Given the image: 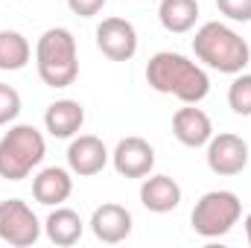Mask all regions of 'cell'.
<instances>
[{"label": "cell", "instance_id": "30bf717a", "mask_svg": "<svg viewBox=\"0 0 251 248\" xmlns=\"http://www.w3.org/2000/svg\"><path fill=\"white\" fill-rule=\"evenodd\" d=\"M111 164H114L117 175H123V178H146L155 170V149L149 140L128 134V137L117 140V146L111 152Z\"/></svg>", "mask_w": 251, "mask_h": 248}, {"label": "cell", "instance_id": "44dd1931", "mask_svg": "<svg viewBox=\"0 0 251 248\" xmlns=\"http://www.w3.org/2000/svg\"><path fill=\"white\" fill-rule=\"evenodd\" d=\"M216 9L234 24H251V0H216Z\"/></svg>", "mask_w": 251, "mask_h": 248}, {"label": "cell", "instance_id": "4fadbf2b", "mask_svg": "<svg viewBox=\"0 0 251 248\" xmlns=\"http://www.w3.org/2000/svg\"><path fill=\"white\" fill-rule=\"evenodd\" d=\"M181 184L173 175H146L140 184V204L149 213H170L181 204Z\"/></svg>", "mask_w": 251, "mask_h": 248}, {"label": "cell", "instance_id": "52a82bcc", "mask_svg": "<svg viewBox=\"0 0 251 248\" xmlns=\"http://www.w3.org/2000/svg\"><path fill=\"white\" fill-rule=\"evenodd\" d=\"M207 170L222 178H234L249 167V143L234 131H219L207 140Z\"/></svg>", "mask_w": 251, "mask_h": 248}, {"label": "cell", "instance_id": "7c38bea8", "mask_svg": "<svg viewBox=\"0 0 251 248\" xmlns=\"http://www.w3.org/2000/svg\"><path fill=\"white\" fill-rule=\"evenodd\" d=\"M173 134H176V140L181 146L199 149V146H207V140L213 137V123H210L207 111H201V108L184 102L173 114Z\"/></svg>", "mask_w": 251, "mask_h": 248}, {"label": "cell", "instance_id": "603a6c76", "mask_svg": "<svg viewBox=\"0 0 251 248\" xmlns=\"http://www.w3.org/2000/svg\"><path fill=\"white\" fill-rule=\"evenodd\" d=\"M243 225H246V237H249V246H251V213L246 216V222H243Z\"/></svg>", "mask_w": 251, "mask_h": 248}, {"label": "cell", "instance_id": "8992f818", "mask_svg": "<svg viewBox=\"0 0 251 248\" xmlns=\"http://www.w3.org/2000/svg\"><path fill=\"white\" fill-rule=\"evenodd\" d=\"M41 222L24 198L0 201V240L12 248H29L41 240Z\"/></svg>", "mask_w": 251, "mask_h": 248}, {"label": "cell", "instance_id": "7402d4cb", "mask_svg": "<svg viewBox=\"0 0 251 248\" xmlns=\"http://www.w3.org/2000/svg\"><path fill=\"white\" fill-rule=\"evenodd\" d=\"M105 3L108 0H67V9L79 18H94L105 9Z\"/></svg>", "mask_w": 251, "mask_h": 248}, {"label": "cell", "instance_id": "2e32d148", "mask_svg": "<svg viewBox=\"0 0 251 248\" xmlns=\"http://www.w3.org/2000/svg\"><path fill=\"white\" fill-rule=\"evenodd\" d=\"M44 234H47V240L53 243V246H76L79 240H82V234H85V222H82V216L76 213V210H70V207H53L50 210V216L44 219Z\"/></svg>", "mask_w": 251, "mask_h": 248}, {"label": "cell", "instance_id": "e0dca14e", "mask_svg": "<svg viewBox=\"0 0 251 248\" xmlns=\"http://www.w3.org/2000/svg\"><path fill=\"white\" fill-rule=\"evenodd\" d=\"M158 21L167 32L184 35L199 21V0H161L158 3Z\"/></svg>", "mask_w": 251, "mask_h": 248}, {"label": "cell", "instance_id": "5b68a950", "mask_svg": "<svg viewBox=\"0 0 251 248\" xmlns=\"http://www.w3.org/2000/svg\"><path fill=\"white\" fill-rule=\"evenodd\" d=\"M243 216V201L234 190H210L204 193L193 213H190V228L204 237V240H216L225 237Z\"/></svg>", "mask_w": 251, "mask_h": 248}, {"label": "cell", "instance_id": "8fae6325", "mask_svg": "<svg viewBox=\"0 0 251 248\" xmlns=\"http://www.w3.org/2000/svg\"><path fill=\"white\" fill-rule=\"evenodd\" d=\"M91 234L100 240V243H105V246H117V243H126L128 237H131V225H134V219H131V210L123 207V204H117V201H105V204H100L94 213H91Z\"/></svg>", "mask_w": 251, "mask_h": 248}, {"label": "cell", "instance_id": "9a60e30c", "mask_svg": "<svg viewBox=\"0 0 251 248\" xmlns=\"http://www.w3.org/2000/svg\"><path fill=\"white\" fill-rule=\"evenodd\" d=\"M82 125H85V108H82L79 99H67L64 97V99L50 102L47 111H44V128H47V134H53L59 140L76 137L82 131Z\"/></svg>", "mask_w": 251, "mask_h": 248}, {"label": "cell", "instance_id": "6da1fadb", "mask_svg": "<svg viewBox=\"0 0 251 248\" xmlns=\"http://www.w3.org/2000/svg\"><path fill=\"white\" fill-rule=\"evenodd\" d=\"M146 85L164 97H176L178 102H190V105H199L210 94L207 70L173 50H161L146 62Z\"/></svg>", "mask_w": 251, "mask_h": 248}, {"label": "cell", "instance_id": "277c9868", "mask_svg": "<svg viewBox=\"0 0 251 248\" xmlns=\"http://www.w3.org/2000/svg\"><path fill=\"white\" fill-rule=\"evenodd\" d=\"M47 155L44 134L29 123H15L0 137V178L6 181H24L32 175V170L41 167Z\"/></svg>", "mask_w": 251, "mask_h": 248}, {"label": "cell", "instance_id": "ba28073f", "mask_svg": "<svg viewBox=\"0 0 251 248\" xmlns=\"http://www.w3.org/2000/svg\"><path fill=\"white\" fill-rule=\"evenodd\" d=\"M97 50L111 62H131L137 53V29L126 18H102L97 26Z\"/></svg>", "mask_w": 251, "mask_h": 248}, {"label": "cell", "instance_id": "d6986e66", "mask_svg": "<svg viewBox=\"0 0 251 248\" xmlns=\"http://www.w3.org/2000/svg\"><path fill=\"white\" fill-rule=\"evenodd\" d=\"M228 105L234 114L240 117H251V73H237L231 88H228Z\"/></svg>", "mask_w": 251, "mask_h": 248}, {"label": "cell", "instance_id": "ffe728a7", "mask_svg": "<svg viewBox=\"0 0 251 248\" xmlns=\"http://www.w3.org/2000/svg\"><path fill=\"white\" fill-rule=\"evenodd\" d=\"M21 108H24L21 94H18L12 85L0 82V125H12L15 123L18 114H21Z\"/></svg>", "mask_w": 251, "mask_h": 248}, {"label": "cell", "instance_id": "7a4b0ae2", "mask_svg": "<svg viewBox=\"0 0 251 248\" xmlns=\"http://www.w3.org/2000/svg\"><path fill=\"white\" fill-rule=\"evenodd\" d=\"M193 53H196V62H201V67H210L228 76L243 73L251 62L249 41L222 21H207L196 29Z\"/></svg>", "mask_w": 251, "mask_h": 248}, {"label": "cell", "instance_id": "5bb4252c", "mask_svg": "<svg viewBox=\"0 0 251 248\" xmlns=\"http://www.w3.org/2000/svg\"><path fill=\"white\" fill-rule=\"evenodd\" d=\"M73 193V173L64 167H44L32 178V198L44 207H59Z\"/></svg>", "mask_w": 251, "mask_h": 248}, {"label": "cell", "instance_id": "9c48e42d", "mask_svg": "<svg viewBox=\"0 0 251 248\" xmlns=\"http://www.w3.org/2000/svg\"><path fill=\"white\" fill-rule=\"evenodd\" d=\"M111 161V152L108 146L97 137V134H76L70 137V146H67V170L79 178H91V175H100Z\"/></svg>", "mask_w": 251, "mask_h": 248}, {"label": "cell", "instance_id": "3957f363", "mask_svg": "<svg viewBox=\"0 0 251 248\" xmlns=\"http://www.w3.org/2000/svg\"><path fill=\"white\" fill-rule=\"evenodd\" d=\"M35 70L47 88H70L79 79V50L67 26H50L35 41Z\"/></svg>", "mask_w": 251, "mask_h": 248}, {"label": "cell", "instance_id": "ac0fdd59", "mask_svg": "<svg viewBox=\"0 0 251 248\" xmlns=\"http://www.w3.org/2000/svg\"><path fill=\"white\" fill-rule=\"evenodd\" d=\"M32 59L29 38L18 29H0V70H24Z\"/></svg>", "mask_w": 251, "mask_h": 248}]
</instances>
